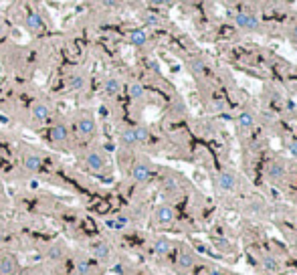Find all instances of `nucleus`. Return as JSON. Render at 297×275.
<instances>
[{
  "label": "nucleus",
  "instance_id": "1",
  "mask_svg": "<svg viewBox=\"0 0 297 275\" xmlns=\"http://www.w3.org/2000/svg\"><path fill=\"white\" fill-rule=\"evenodd\" d=\"M176 221V211L172 204H158L156 211H154V223L160 225V227H166V225H172Z\"/></svg>",
  "mask_w": 297,
  "mask_h": 275
},
{
  "label": "nucleus",
  "instance_id": "2",
  "mask_svg": "<svg viewBox=\"0 0 297 275\" xmlns=\"http://www.w3.org/2000/svg\"><path fill=\"white\" fill-rule=\"evenodd\" d=\"M196 267V253L188 247H182V251L176 255V269L178 271H192Z\"/></svg>",
  "mask_w": 297,
  "mask_h": 275
},
{
  "label": "nucleus",
  "instance_id": "3",
  "mask_svg": "<svg viewBox=\"0 0 297 275\" xmlns=\"http://www.w3.org/2000/svg\"><path fill=\"white\" fill-rule=\"evenodd\" d=\"M129 176H131V180L137 182V184L147 182V180L152 178V166L147 164V162H135V164L131 166V170H129Z\"/></svg>",
  "mask_w": 297,
  "mask_h": 275
},
{
  "label": "nucleus",
  "instance_id": "4",
  "mask_svg": "<svg viewBox=\"0 0 297 275\" xmlns=\"http://www.w3.org/2000/svg\"><path fill=\"white\" fill-rule=\"evenodd\" d=\"M85 166H87L91 172H103V170L107 168V160H105L103 152L91 150V152H87V156H85Z\"/></svg>",
  "mask_w": 297,
  "mask_h": 275
},
{
  "label": "nucleus",
  "instance_id": "5",
  "mask_svg": "<svg viewBox=\"0 0 297 275\" xmlns=\"http://www.w3.org/2000/svg\"><path fill=\"white\" fill-rule=\"evenodd\" d=\"M235 23L239 29H245V31H259L261 29V21L251 13H237Z\"/></svg>",
  "mask_w": 297,
  "mask_h": 275
},
{
  "label": "nucleus",
  "instance_id": "6",
  "mask_svg": "<svg viewBox=\"0 0 297 275\" xmlns=\"http://www.w3.org/2000/svg\"><path fill=\"white\" fill-rule=\"evenodd\" d=\"M97 129V123H95V117L91 113H81L77 117V131L83 135V138H89L93 135Z\"/></svg>",
  "mask_w": 297,
  "mask_h": 275
},
{
  "label": "nucleus",
  "instance_id": "7",
  "mask_svg": "<svg viewBox=\"0 0 297 275\" xmlns=\"http://www.w3.org/2000/svg\"><path fill=\"white\" fill-rule=\"evenodd\" d=\"M237 184H239V180L231 170H222L216 174V186L220 192H233L237 188Z\"/></svg>",
  "mask_w": 297,
  "mask_h": 275
},
{
  "label": "nucleus",
  "instance_id": "8",
  "mask_svg": "<svg viewBox=\"0 0 297 275\" xmlns=\"http://www.w3.org/2000/svg\"><path fill=\"white\" fill-rule=\"evenodd\" d=\"M19 271V259L13 253L0 255V275H15Z\"/></svg>",
  "mask_w": 297,
  "mask_h": 275
},
{
  "label": "nucleus",
  "instance_id": "9",
  "mask_svg": "<svg viewBox=\"0 0 297 275\" xmlns=\"http://www.w3.org/2000/svg\"><path fill=\"white\" fill-rule=\"evenodd\" d=\"M49 140L53 142V144H65V142H69V129H67V125L65 123H55V125H51V129H49Z\"/></svg>",
  "mask_w": 297,
  "mask_h": 275
},
{
  "label": "nucleus",
  "instance_id": "10",
  "mask_svg": "<svg viewBox=\"0 0 297 275\" xmlns=\"http://www.w3.org/2000/svg\"><path fill=\"white\" fill-rule=\"evenodd\" d=\"M267 178L271 180V182H281L283 178H285V174H287V168H285V164H281L279 160H273V162H269L267 164Z\"/></svg>",
  "mask_w": 297,
  "mask_h": 275
},
{
  "label": "nucleus",
  "instance_id": "11",
  "mask_svg": "<svg viewBox=\"0 0 297 275\" xmlns=\"http://www.w3.org/2000/svg\"><path fill=\"white\" fill-rule=\"evenodd\" d=\"M31 115L37 123H45L51 119V107L45 103V101H37L33 107H31Z\"/></svg>",
  "mask_w": 297,
  "mask_h": 275
},
{
  "label": "nucleus",
  "instance_id": "12",
  "mask_svg": "<svg viewBox=\"0 0 297 275\" xmlns=\"http://www.w3.org/2000/svg\"><path fill=\"white\" fill-rule=\"evenodd\" d=\"M172 249H174V243H172L170 239H166V237H158V239L152 243V253H154L156 257H168V255L172 253Z\"/></svg>",
  "mask_w": 297,
  "mask_h": 275
},
{
  "label": "nucleus",
  "instance_id": "13",
  "mask_svg": "<svg viewBox=\"0 0 297 275\" xmlns=\"http://www.w3.org/2000/svg\"><path fill=\"white\" fill-rule=\"evenodd\" d=\"M127 41H129V45H133V47H145L147 41H150V35H147L145 29H131V31L127 33Z\"/></svg>",
  "mask_w": 297,
  "mask_h": 275
},
{
  "label": "nucleus",
  "instance_id": "14",
  "mask_svg": "<svg viewBox=\"0 0 297 275\" xmlns=\"http://www.w3.org/2000/svg\"><path fill=\"white\" fill-rule=\"evenodd\" d=\"M23 166H25V170H29V172H39V170L43 168V158H41L39 154L31 152V154H27V156L23 158Z\"/></svg>",
  "mask_w": 297,
  "mask_h": 275
},
{
  "label": "nucleus",
  "instance_id": "15",
  "mask_svg": "<svg viewBox=\"0 0 297 275\" xmlns=\"http://www.w3.org/2000/svg\"><path fill=\"white\" fill-rule=\"evenodd\" d=\"M25 25H27V29L31 33H41L45 29V23H43V19H41L39 13H29V17L25 19Z\"/></svg>",
  "mask_w": 297,
  "mask_h": 275
},
{
  "label": "nucleus",
  "instance_id": "16",
  "mask_svg": "<svg viewBox=\"0 0 297 275\" xmlns=\"http://www.w3.org/2000/svg\"><path fill=\"white\" fill-rule=\"evenodd\" d=\"M127 225H129V217H125V215H115L105 221V227L111 231H123V229H127Z\"/></svg>",
  "mask_w": 297,
  "mask_h": 275
},
{
  "label": "nucleus",
  "instance_id": "17",
  "mask_svg": "<svg viewBox=\"0 0 297 275\" xmlns=\"http://www.w3.org/2000/svg\"><path fill=\"white\" fill-rule=\"evenodd\" d=\"M91 253H93L97 259H101V261H105V259H109V257L113 255L111 245H107V243H103V241L93 243V245H91Z\"/></svg>",
  "mask_w": 297,
  "mask_h": 275
},
{
  "label": "nucleus",
  "instance_id": "18",
  "mask_svg": "<svg viewBox=\"0 0 297 275\" xmlns=\"http://www.w3.org/2000/svg\"><path fill=\"white\" fill-rule=\"evenodd\" d=\"M261 267L267 273H279L281 271V263L277 261L275 255H261Z\"/></svg>",
  "mask_w": 297,
  "mask_h": 275
},
{
  "label": "nucleus",
  "instance_id": "19",
  "mask_svg": "<svg viewBox=\"0 0 297 275\" xmlns=\"http://www.w3.org/2000/svg\"><path fill=\"white\" fill-rule=\"evenodd\" d=\"M103 91L109 95V97H115L121 93V81L117 77H107L105 83H103Z\"/></svg>",
  "mask_w": 297,
  "mask_h": 275
},
{
  "label": "nucleus",
  "instance_id": "20",
  "mask_svg": "<svg viewBox=\"0 0 297 275\" xmlns=\"http://www.w3.org/2000/svg\"><path fill=\"white\" fill-rule=\"evenodd\" d=\"M237 123H239V127L241 129H253L255 127V115H253V111H241L239 113V117H237Z\"/></svg>",
  "mask_w": 297,
  "mask_h": 275
},
{
  "label": "nucleus",
  "instance_id": "21",
  "mask_svg": "<svg viewBox=\"0 0 297 275\" xmlns=\"http://www.w3.org/2000/svg\"><path fill=\"white\" fill-rule=\"evenodd\" d=\"M67 87H69L71 91H83V87H85V75H81V73H73V75H69V79H67Z\"/></svg>",
  "mask_w": 297,
  "mask_h": 275
},
{
  "label": "nucleus",
  "instance_id": "22",
  "mask_svg": "<svg viewBox=\"0 0 297 275\" xmlns=\"http://www.w3.org/2000/svg\"><path fill=\"white\" fill-rule=\"evenodd\" d=\"M127 93H129V99L139 101V99H143V95H145V87H143L139 81H131L129 87H127Z\"/></svg>",
  "mask_w": 297,
  "mask_h": 275
},
{
  "label": "nucleus",
  "instance_id": "23",
  "mask_svg": "<svg viewBox=\"0 0 297 275\" xmlns=\"http://www.w3.org/2000/svg\"><path fill=\"white\" fill-rule=\"evenodd\" d=\"M119 142H121L125 148H131V146H135V144H137V142H135L133 127H125V129L119 133Z\"/></svg>",
  "mask_w": 297,
  "mask_h": 275
},
{
  "label": "nucleus",
  "instance_id": "24",
  "mask_svg": "<svg viewBox=\"0 0 297 275\" xmlns=\"http://www.w3.org/2000/svg\"><path fill=\"white\" fill-rule=\"evenodd\" d=\"M133 133H135V142L137 144H147V140H150V129H147L145 125H135Z\"/></svg>",
  "mask_w": 297,
  "mask_h": 275
},
{
  "label": "nucleus",
  "instance_id": "25",
  "mask_svg": "<svg viewBox=\"0 0 297 275\" xmlns=\"http://www.w3.org/2000/svg\"><path fill=\"white\" fill-rule=\"evenodd\" d=\"M63 255H65V251H63L61 245H51L47 249V259H51V261H59Z\"/></svg>",
  "mask_w": 297,
  "mask_h": 275
},
{
  "label": "nucleus",
  "instance_id": "26",
  "mask_svg": "<svg viewBox=\"0 0 297 275\" xmlns=\"http://www.w3.org/2000/svg\"><path fill=\"white\" fill-rule=\"evenodd\" d=\"M190 71H192L194 75H202V73L206 71V63H204L202 59H192V61H190Z\"/></svg>",
  "mask_w": 297,
  "mask_h": 275
},
{
  "label": "nucleus",
  "instance_id": "27",
  "mask_svg": "<svg viewBox=\"0 0 297 275\" xmlns=\"http://www.w3.org/2000/svg\"><path fill=\"white\" fill-rule=\"evenodd\" d=\"M160 17L158 15H145V25L147 27H160Z\"/></svg>",
  "mask_w": 297,
  "mask_h": 275
},
{
  "label": "nucleus",
  "instance_id": "28",
  "mask_svg": "<svg viewBox=\"0 0 297 275\" xmlns=\"http://www.w3.org/2000/svg\"><path fill=\"white\" fill-rule=\"evenodd\" d=\"M164 190H166V192H174V190H178V182H176L174 178H168V180L164 182Z\"/></svg>",
  "mask_w": 297,
  "mask_h": 275
},
{
  "label": "nucleus",
  "instance_id": "29",
  "mask_svg": "<svg viewBox=\"0 0 297 275\" xmlns=\"http://www.w3.org/2000/svg\"><path fill=\"white\" fill-rule=\"evenodd\" d=\"M75 269H77V273H79V275H87V273L91 271V267H89L87 263H81V261L77 263V267H75Z\"/></svg>",
  "mask_w": 297,
  "mask_h": 275
},
{
  "label": "nucleus",
  "instance_id": "30",
  "mask_svg": "<svg viewBox=\"0 0 297 275\" xmlns=\"http://www.w3.org/2000/svg\"><path fill=\"white\" fill-rule=\"evenodd\" d=\"M147 3L154 7H170V5H174V0H147Z\"/></svg>",
  "mask_w": 297,
  "mask_h": 275
},
{
  "label": "nucleus",
  "instance_id": "31",
  "mask_svg": "<svg viewBox=\"0 0 297 275\" xmlns=\"http://www.w3.org/2000/svg\"><path fill=\"white\" fill-rule=\"evenodd\" d=\"M287 150H289V154H291L293 158H297V140H291V142L287 144Z\"/></svg>",
  "mask_w": 297,
  "mask_h": 275
},
{
  "label": "nucleus",
  "instance_id": "32",
  "mask_svg": "<svg viewBox=\"0 0 297 275\" xmlns=\"http://www.w3.org/2000/svg\"><path fill=\"white\" fill-rule=\"evenodd\" d=\"M212 107H214V111H222L225 109V101L222 99H214L212 101Z\"/></svg>",
  "mask_w": 297,
  "mask_h": 275
},
{
  "label": "nucleus",
  "instance_id": "33",
  "mask_svg": "<svg viewBox=\"0 0 297 275\" xmlns=\"http://www.w3.org/2000/svg\"><path fill=\"white\" fill-rule=\"evenodd\" d=\"M291 39L297 43V25H293V29H291Z\"/></svg>",
  "mask_w": 297,
  "mask_h": 275
},
{
  "label": "nucleus",
  "instance_id": "34",
  "mask_svg": "<svg viewBox=\"0 0 297 275\" xmlns=\"http://www.w3.org/2000/svg\"><path fill=\"white\" fill-rule=\"evenodd\" d=\"M103 5H105V7H115L117 0H103Z\"/></svg>",
  "mask_w": 297,
  "mask_h": 275
},
{
  "label": "nucleus",
  "instance_id": "35",
  "mask_svg": "<svg viewBox=\"0 0 297 275\" xmlns=\"http://www.w3.org/2000/svg\"><path fill=\"white\" fill-rule=\"evenodd\" d=\"M5 33H7V29H5V25H3V23H0V37H3Z\"/></svg>",
  "mask_w": 297,
  "mask_h": 275
},
{
  "label": "nucleus",
  "instance_id": "36",
  "mask_svg": "<svg viewBox=\"0 0 297 275\" xmlns=\"http://www.w3.org/2000/svg\"><path fill=\"white\" fill-rule=\"evenodd\" d=\"M3 241H5V233H3V231H0V243H3Z\"/></svg>",
  "mask_w": 297,
  "mask_h": 275
},
{
  "label": "nucleus",
  "instance_id": "37",
  "mask_svg": "<svg viewBox=\"0 0 297 275\" xmlns=\"http://www.w3.org/2000/svg\"><path fill=\"white\" fill-rule=\"evenodd\" d=\"M182 3H194V0H182Z\"/></svg>",
  "mask_w": 297,
  "mask_h": 275
}]
</instances>
